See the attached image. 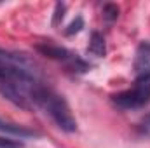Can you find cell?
Listing matches in <instances>:
<instances>
[{
  "mask_svg": "<svg viewBox=\"0 0 150 148\" xmlns=\"http://www.w3.org/2000/svg\"><path fill=\"white\" fill-rule=\"evenodd\" d=\"M140 129H142V132H143V134H150V115H147V117L142 120Z\"/></svg>",
  "mask_w": 150,
  "mask_h": 148,
  "instance_id": "cell-11",
  "label": "cell"
},
{
  "mask_svg": "<svg viewBox=\"0 0 150 148\" xmlns=\"http://www.w3.org/2000/svg\"><path fill=\"white\" fill-rule=\"evenodd\" d=\"M82 26H84V21H82V18H77L74 23L68 26V30H67L65 33H67V35H74V33H77V32H80V30H82Z\"/></svg>",
  "mask_w": 150,
  "mask_h": 148,
  "instance_id": "cell-10",
  "label": "cell"
},
{
  "mask_svg": "<svg viewBox=\"0 0 150 148\" xmlns=\"http://www.w3.org/2000/svg\"><path fill=\"white\" fill-rule=\"evenodd\" d=\"M133 68L138 75L150 73V42H142L136 49Z\"/></svg>",
  "mask_w": 150,
  "mask_h": 148,
  "instance_id": "cell-5",
  "label": "cell"
},
{
  "mask_svg": "<svg viewBox=\"0 0 150 148\" xmlns=\"http://www.w3.org/2000/svg\"><path fill=\"white\" fill-rule=\"evenodd\" d=\"M87 51H89L91 54H94L96 58H103V56H105L107 47H105V38H103L101 33L93 32L91 40H89V47H87Z\"/></svg>",
  "mask_w": 150,
  "mask_h": 148,
  "instance_id": "cell-7",
  "label": "cell"
},
{
  "mask_svg": "<svg viewBox=\"0 0 150 148\" xmlns=\"http://www.w3.org/2000/svg\"><path fill=\"white\" fill-rule=\"evenodd\" d=\"M38 108H42V110L45 111V113L56 122V125H58L59 129H63L65 132H74V131H77V120L74 118V115H72V111H70V106H68L67 101H65L59 94H56L51 87H49V89L45 91V94L42 96Z\"/></svg>",
  "mask_w": 150,
  "mask_h": 148,
  "instance_id": "cell-2",
  "label": "cell"
},
{
  "mask_svg": "<svg viewBox=\"0 0 150 148\" xmlns=\"http://www.w3.org/2000/svg\"><path fill=\"white\" fill-rule=\"evenodd\" d=\"M0 148H23V143L18 140H9V138H0Z\"/></svg>",
  "mask_w": 150,
  "mask_h": 148,
  "instance_id": "cell-9",
  "label": "cell"
},
{
  "mask_svg": "<svg viewBox=\"0 0 150 148\" xmlns=\"http://www.w3.org/2000/svg\"><path fill=\"white\" fill-rule=\"evenodd\" d=\"M117 18H119V7L115 4H107L103 7V19L110 23V21H115Z\"/></svg>",
  "mask_w": 150,
  "mask_h": 148,
  "instance_id": "cell-8",
  "label": "cell"
},
{
  "mask_svg": "<svg viewBox=\"0 0 150 148\" xmlns=\"http://www.w3.org/2000/svg\"><path fill=\"white\" fill-rule=\"evenodd\" d=\"M49 85L40 78L35 63L25 54L0 51V94L21 108H38Z\"/></svg>",
  "mask_w": 150,
  "mask_h": 148,
  "instance_id": "cell-1",
  "label": "cell"
},
{
  "mask_svg": "<svg viewBox=\"0 0 150 148\" xmlns=\"http://www.w3.org/2000/svg\"><path fill=\"white\" fill-rule=\"evenodd\" d=\"M37 49L42 54H45V56H49V58H52V59L63 61V63L68 65V68L74 70V72H87V70H89V66H87L86 61H82L77 54L70 52L68 49H65V47H61V45L45 42V44H42V45H37Z\"/></svg>",
  "mask_w": 150,
  "mask_h": 148,
  "instance_id": "cell-4",
  "label": "cell"
},
{
  "mask_svg": "<svg viewBox=\"0 0 150 148\" xmlns=\"http://www.w3.org/2000/svg\"><path fill=\"white\" fill-rule=\"evenodd\" d=\"M112 101L120 110H138L147 106L150 103V73L138 75L134 84L129 89L115 94Z\"/></svg>",
  "mask_w": 150,
  "mask_h": 148,
  "instance_id": "cell-3",
  "label": "cell"
},
{
  "mask_svg": "<svg viewBox=\"0 0 150 148\" xmlns=\"http://www.w3.org/2000/svg\"><path fill=\"white\" fill-rule=\"evenodd\" d=\"M0 132H4L5 136H12V138H32V136H35V132L32 129H26L23 125L12 124V122L2 120V118H0Z\"/></svg>",
  "mask_w": 150,
  "mask_h": 148,
  "instance_id": "cell-6",
  "label": "cell"
}]
</instances>
